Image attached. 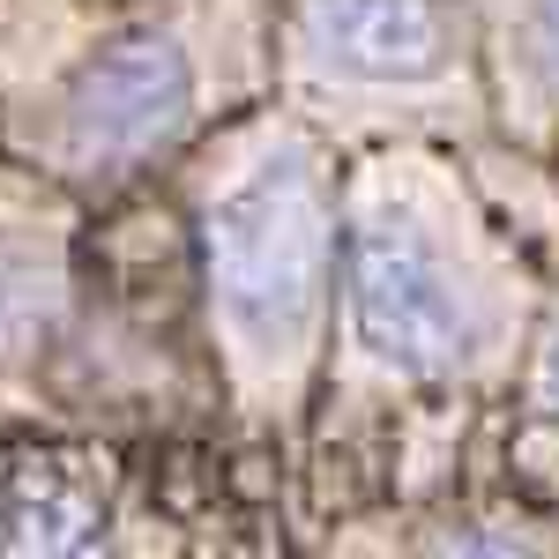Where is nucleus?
Segmentation results:
<instances>
[{"mask_svg": "<svg viewBox=\"0 0 559 559\" xmlns=\"http://www.w3.org/2000/svg\"><path fill=\"white\" fill-rule=\"evenodd\" d=\"M329 276V202L306 157H269L210 216V284L231 329L261 350H292Z\"/></svg>", "mask_w": 559, "mask_h": 559, "instance_id": "nucleus-1", "label": "nucleus"}, {"mask_svg": "<svg viewBox=\"0 0 559 559\" xmlns=\"http://www.w3.org/2000/svg\"><path fill=\"white\" fill-rule=\"evenodd\" d=\"M350 321H358V344L381 366H403V373H440L471 344V306L455 292V276L403 224L358 231V247H350Z\"/></svg>", "mask_w": 559, "mask_h": 559, "instance_id": "nucleus-2", "label": "nucleus"}, {"mask_svg": "<svg viewBox=\"0 0 559 559\" xmlns=\"http://www.w3.org/2000/svg\"><path fill=\"white\" fill-rule=\"evenodd\" d=\"M187 105H194L187 52L173 38H120L68 90V142L97 165H128L187 128Z\"/></svg>", "mask_w": 559, "mask_h": 559, "instance_id": "nucleus-3", "label": "nucleus"}, {"mask_svg": "<svg viewBox=\"0 0 559 559\" xmlns=\"http://www.w3.org/2000/svg\"><path fill=\"white\" fill-rule=\"evenodd\" d=\"M306 45L358 83H426L448 68L432 0H306Z\"/></svg>", "mask_w": 559, "mask_h": 559, "instance_id": "nucleus-4", "label": "nucleus"}, {"mask_svg": "<svg viewBox=\"0 0 559 559\" xmlns=\"http://www.w3.org/2000/svg\"><path fill=\"white\" fill-rule=\"evenodd\" d=\"M31 321H38V276H31L23 261L0 254V350L15 344V336H23Z\"/></svg>", "mask_w": 559, "mask_h": 559, "instance_id": "nucleus-5", "label": "nucleus"}, {"mask_svg": "<svg viewBox=\"0 0 559 559\" xmlns=\"http://www.w3.org/2000/svg\"><path fill=\"white\" fill-rule=\"evenodd\" d=\"M537 45H545V60L559 75V0H545V15H537Z\"/></svg>", "mask_w": 559, "mask_h": 559, "instance_id": "nucleus-6", "label": "nucleus"}, {"mask_svg": "<svg viewBox=\"0 0 559 559\" xmlns=\"http://www.w3.org/2000/svg\"><path fill=\"white\" fill-rule=\"evenodd\" d=\"M545 403L559 411V350H552V366H545Z\"/></svg>", "mask_w": 559, "mask_h": 559, "instance_id": "nucleus-7", "label": "nucleus"}]
</instances>
